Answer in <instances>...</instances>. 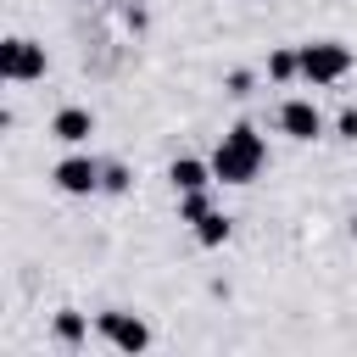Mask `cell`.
Returning <instances> with one entry per match:
<instances>
[{
    "label": "cell",
    "mask_w": 357,
    "mask_h": 357,
    "mask_svg": "<svg viewBox=\"0 0 357 357\" xmlns=\"http://www.w3.org/2000/svg\"><path fill=\"white\" fill-rule=\"evenodd\" d=\"M212 173H218V184H257V173L268 167V139L257 134V123H234V128H223L218 134V145H212Z\"/></svg>",
    "instance_id": "6da1fadb"
},
{
    "label": "cell",
    "mask_w": 357,
    "mask_h": 357,
    "mask_svg": "<svg viewBox=\"0 0 357 357\" xmlns=\"http://www.w3.org/2000/svg\"><path fill=\"white\" fill-rule=\"evenodd\" d=\"M351 45H340V39H307L301 45V84H312V89H329V84H340L346 73H351Z\"/></svg>",
    "instance_id": "7a4b0ae2"
},
{
    "label": "cell",
    "mask_w": 357,
    "mask_h": 357,
    "mask_svg": "<svg viewBox=\"0 0 357 357\" xmlns=\"http://www.w3.org/2000/svg\"><path fill=\"white\" fill-rule=\"evenodd\" d=\"M45 73H50V50H45L39 39L11 33V39L0 45V78H6V84H39Z\"/></svg>",
    "instance_id": "3957f363"
},
{
    "label": "cell",
    "mask_w": 357,
    "mask_h": 357,
    "mask_svg": "<svg viewBox=\"0 0 357 357\" xmlns=\"http://www.w3.org/2000/svg\"><path fill=\"white\" fill-rule=\"evenodd\" d=\"M95 335L112 346V351H151V324L139 318V312H128V307H106V312H95Z\"/></svg>",
    "instance_id": "277c9868"
},
{
    "label": "cell",
    "mask_w": 357,
    "mask_h": 357,
    "mask_svg": "<svg viewBox=\"0 0 357 357\" xmlns=\"http://www.w3.org/2000/svg\"><path fill=\"white\" fill-rule=\"evenodd\" d=\"M100 156H89L84 145H73L56 167H50V184L61 190V195H73V201H84V195H100Z\"/></svg>",
    "instance_id": "5b68a950"
},
{
    "label": "cell",
    "mask_w": 357,
    "mask_h": 357,
    "mask_svg": "<svg viewBox=\"0 0 357 357\" xmlns=\"http://www.w3.org/2000/svg\"><path fill=\"white\" fill-rule=\"evenodd\" d=\"M273 128L284 134V139H296V145H312V139H324V112H318V100H307V95H284L279 100V112H273Z\"/></svg>",
    "instance_id": "8992f818"
},
{
    "label": "cell",
    "mask_w": 357,
    "mask_h": 357,
    "mask_svg": "<svg viewBox=\"0 0 357 357\" xmlns=\"http://www.w3.org/2000/svg\"><path fill=\"white\" fill-rule=\"evenodd\" d=\"M89 134H95V112L89 106H61L56 117H50V139L56 145H89Z\"/></svg>",
    "instance_id": "52a82bcc"
},
{
    "label": "cell",
    "mask_w": 357,
    "mask_h": 357,
    "mask_svg": "<svg viewBox=\"0 0 357 357\" xmlns=\"http://www.w3.org/2000/svg\"><path fill=\"white\" fill-rule=\"evenodd\" d=\"M167 184H173V195H184V190H212L218 173H212L206 156H173V162H167Z\"/></svg>",
    "instance_id": "ba28073f"
},
{
    "label": "cell",
    "mask_w": 357,
    "mask_h": 357,
    "mask_svg": "<svg viewBox=\"0 0 357 357\" xmlns=\"http://www.w3.org/2000/svg\"><path fill=\"white\" fill-rule=\"evenodd\" d=\"M50 340H56L61 351L89 346V312H78V307H56V312H50Z\"/></svg>",
    "instance_id": "9c48e42d"
},
{
    "label": "cell",
    "mask_w": 357,
    "mask_h": 357,
    "mask_svg": "<svg viewBox=\"0 0 357 357\" xmlns=\"http://www.w3.org/2000/svg\"><path fill=\"white\" fill-rule=\"evenodd\" d=\"M262 73H268V84H301V45H273Z\"/></svg>",
    "instance_id": "30bf717a"
},
{
    "label": "cell",
    "mask_w": 357,
    "mask_h": 357,
    "mask_svg": "<svg viewBox=\"0 0 357 357\" xmlns=\"http://www.w3.org/2000/svg\"><path fill=\"white\" fill-rule=\"evenodd\" d=\"M190 234H195V245H201V251H218V245H229V234H234V218L212 206L201 223H190Z\"/></svg>",
    "instance_id": "8fae6325"
},
{
    "label": "cell",
    "mask_w": 357,
    "mask_h": 357,
    "mask_svg": "<svg viewBox=\"0 0 357 357\" xmlns=\"http://www.w3.org/2000/svg\"><path fill=\"white\" fill-rule=\"evenodd\" d=\"M128 190H134V167L112 156V162L100 167V195H128Z\"/></svg>",
    "instance_id": "7c38bea8"
},
{
    "label": "cell",
    "mask_w": 357,
    "mask_h": 357,
    "mask_svg": "<svg viewBox=\"0 0 357 357\" xmlns=\"http://www.w3.org/2000/svg\"><path fill=\"white\" fill-rule=\"evenodd\" d=\"M212 212V190H184L178 195V223H201Z\"/></svg>",
    "instance_id": "4fadbf2b"
},
{
    "label": "cell",
    "mask_w": 357,
    "mask_h": 357,
    "mask_svg": "<svg viewBox=\"0 0 357 357\" xmlns=\"http://www.w3.org/2000/svg\"><path fill=\"white\" fill-rule=\"evenodd\" d=\"M223 95L251 100V95H257V73H251V67H229V73H223Z\"/></svg>",
    "instance_id": "5bb4252c"
},
{
    "label": "cell",
    "mask_w": 357,
    "mask_h": 357,
    "mask_svg": "<svg viewBox=\"0 0 357 357\" xmlns=\"http://www.w3.org/2000/svg\"><path fill=\"white\" fill-rule=\"evenodd\" d=\"M335 139H346V145H357V106L346 100L340 112H335Z\"/></svg>",
    "instance_id": "9a60e30c"
},
{
    "label": "cell",
    "mask_w": 357,
    "mask_h": 357,
    "mask_svg": "<svg viewBox=\"0 0 357 357\" xmlns=\"http://www.w3.org/2000/svg\"><path fill=\"white\" fill-rule=\"evenodd\" d=\"M346 229H351V240H357V212H351V218H346Z\"/></svg>",
    "instance_id": "2e32d148"
},
{
    "label": "cell",
    "mask_w": 357,
    "mask_h": 357,
    "mask_svg": "<svg viewBox=\"0 0 357 357\" xmlns=\"http://www.w3.org/2000/svg\"><path fill=\"white\" fill-rule=\"evenodd\" d=\"M106 6H128V0H106Z\"/></svg>",
    "instance_id": "e0dca14e"
},
{
    "label": "cell",
    "mask_w": 357,
    "mask_h": 357,
    "mask_svg": "<svg viewBox=\"0 0 357 357\" xmlns=\"http://www.w3.org/2000/svg\"><path fill=\"white\" fill-rule=\"evenodd\" d=\"M251 6H262V0H251Z\"/></svg>",
    "instance_id": "ac0fdd59"
}]
</instances>
